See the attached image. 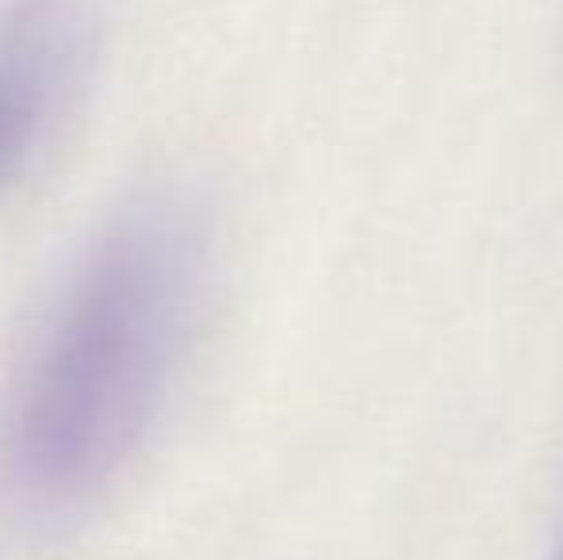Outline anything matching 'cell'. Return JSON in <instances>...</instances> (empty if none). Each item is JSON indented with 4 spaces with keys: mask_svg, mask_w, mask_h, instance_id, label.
<instances>
[{
    "mask_svg": "<svg viewBox=\"0 0 563 560\" xmlns=\"http://www.w3.org/2000/svg\"><path fill=\"white\" fill-rule=\"evenodd\" d=\"M200 242L177 211H134L69 281L35 350L12 422L20 476L81 495L123 464L185 350Z\"/></svg>",
    "mask_w": 563,
    "mask_h": 560,
    "instance_id": "cell-1",
    "label": "cell"
},
{
    "mask_svg": "<svg viewBox=\"0 0 563 560\" xmlns=\"http://www.w3.org/2000/svg\"><path fill=\"white\" fill-rule=\"evenodd\" d=\"M556 560H563V534H560V549H556Z\"/></svg>",
    "mask_w": 563,
    "mask_h": 560,
    "instance_id": "cell-2",
    "label": "cell"
}]
</instances>
